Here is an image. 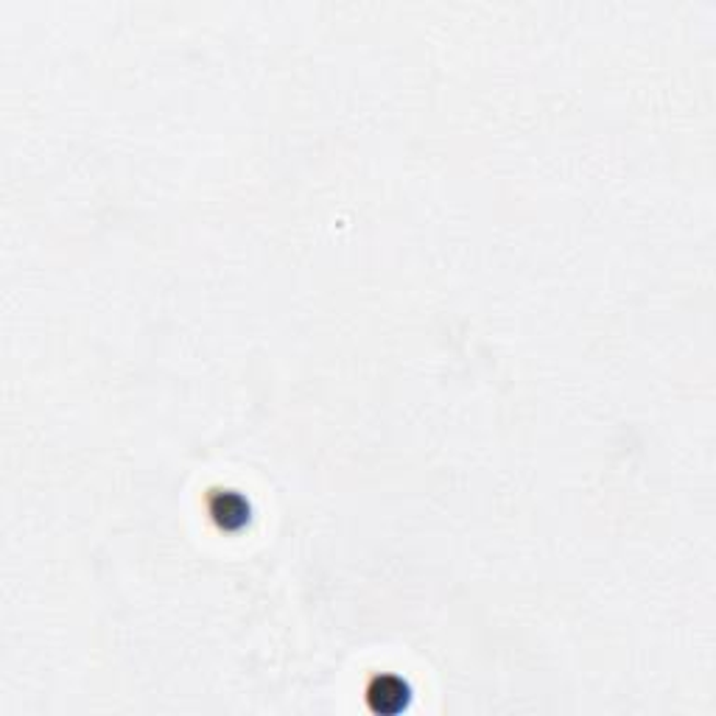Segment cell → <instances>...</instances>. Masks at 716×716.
I'll use <instances>...</instances> for the list:
<instances>
[{"mask_svg":"<svg viewBox=\"0 0 716 716\" xmlns=\"http://www.w3.org/2000/svg\"><path fill=\"white\" fill-rule=\"evenodd\" d=\"M208 509L221 532H244L252 527V516H255L250 498L235 490H224V487L208 490Z\"/></svg>","mask_w":716,"mask_h":716,"instance_id":"6da1fadb","label":"cell"},{"mask_svg":"<svg viewBox=\"0 0 716 716\" xmlns=\"http://www.w3.org/2000/svg\"><path fill=\"white\" fill-rule=\"evenodd\" d=\"M412 685L401 678V674H372L370 689H367V697L376 703L378 711H392V714H403L408 708V700H412Z\"/></svg>","mask_w":716,"mask_h":716,"instance_id":"7a4b0ae2","label":"cell"}]
</instances>
